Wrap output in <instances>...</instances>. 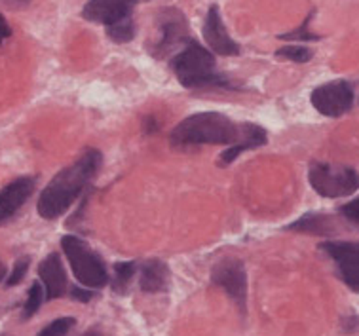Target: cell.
<instances>
[{
    "instance_id": "cell-1",
    "label": "cell",
    "mask_w": 359,
    "mask_h": 336,
    "mask_svg": "<svg viewBox=\"0 0 359 336\" xmlns=\"http://www.w3.org/2000/svg\"><path fill=\"white\" fill-rule=\"evenodd\" d=\"M171 145L196 147V145H226L221 163L234 162L243 150L266 145V131L255 123H236L221 112H198L184 118L171 131Z\"/></svg>"
},
{
    "instance_id": "cell-2",
    "label": "cell",
    "mask_w": 359,
    "mask_h": 336,
    "mask_svg": "<svg viewBox=\"0 0 359 336\" xmlns=\"http://www.w3.org/2000/svg\"><path fill=\"white\" fill-rule=\"evenodd\" d=\"M101 166V152L95 149L86 150L76 162L59 171L39 198V215L42 219L53 220L65 213L76 201L88 182L92 181Z\"/></svg>"
},
{
    "instance_id": "cell-3",
    "label": "cell",
    "mask_w": 359,
    "mask_h": 336,
    "mask_svg": "<svg viewBox=\"0 0 359 336\" xmlns=\"http://www.w3.org/2000/svg\"><path fill=\"white\" fill-rule=\"evenodd\" d=\"M171 69L184 88H205V86H224L230 80L215 72V58L194 40L187 42L181 52L171 59Z\"/></svg>"
},
{
    "instance_id": "cell-4",
    "label": "cell",
    "mask_w": 359,
    "mask_h": 336,
    "mask_svg": "<svg viewBox=\"0 0 359 336\" xmlns=\"http://www.w3.org/2000/svg\"><path fill=\"white\" fill-rule=\"evenodd\" d=\"M61 247H63V253L69 259V264H71L74 276L84 287L101 289L111 281L103 259L99 257L97 253L90 249V246L86 243L84 239L69 234V236H63V239H61Z\"/></svg>"
},
{
    "instance_id": "cell-5",
    "label": "cell",
    "mask_w": 359,
    "mask_h": 336,
    "mask_svg": "<svg viewBox=\"0 0 359 336\" xmlns=\"http://www.w3.org/2000/svg\"><path fill=\"white\" fill-rule=\"evenodd\" d=\"M308 179L313 190L323 198H344L359 188V173L355 169L333 163H312Z\"/></svg>"
},
{
    "instance_id": "cell-6",
    "label": "cell",
    "mask_w": 359,
    "mask_h": 336,
    "mask_svg": "<svg viewBox=\"0 0 359 336\" xmlns=\"http://www.w3.org/2000/svg\"><path fill=\"white\" fill-rule=\"evenodd\" d=\"M211 281L226 293L240 311L245 314L248 304V274L240 259H222L211 270Z\"/></svg>"
},
{
    "instance_id": "cell-7",
    "label": "cell",
    "mask_w": 359,
    "mask_h": 336,
    "mask_svg": "<svg viewBox=\"0 0 359 336\" xmlns=\"http://www.w3.org/2000/svg\"><path fill=\"white\" fill-rule=\"evenodd\" d=\"M313 109L323 116L339 118L346 114L353 105V88L346 80H333L312 91Z\"/></svg>"
},
{
    "instance_id": "cell-8",
    "label": "cell",
    "mask_w": 359,
    "mask_h": 336,
    "mask_svg": "<svg viewBox=\"0 0 359 336\" xmlns=\"http://www.w3.org/2000/svg\"><path fill=\"white\" fill-rule=\"evenodd\" d=\"M321 249L334 260L340 279L359 293V243L353 241H327Z\"/></svg>"
},
{
    "instance_id": "cell-9",
    "label": "cell",
    "mask_w": 359,
    "mask_h": 336,
    "mask_svg": "<svg viewBox=\"0 0 359 336\" xmlns=\"http://www.w3.org/2000/svg\"><path fill=\"white\" fill-rule=\"evenodd\" d=\"M137 0H90L82 10L84 20L103 25H114L118 21L128 20Z\"/></svg>"
},
{
    "instance_id": "cell-10",
    "label": "cell",
    "mask_w": 359,
    "mask_h": 336,
    "mask_svg": "<svg viewBox=\"0 0 359 336\" xmlns=\"http://www.w3.org/2000/svg\"><path fill=\"white\" fill-rule=\"evenodd\" d=\"M203 39L208 42L209 50H213L219 55H238L240 53V46L230 39L229 31L222 23L219 6L215 4L209 8L208 18L203 23Z\"/></svg>"
},
{
    "instance_id": "cell-11",
    "label": "cell",
    "mask_w": 359,
    "mask_h": 336,
    "mask_svg": "<svg viewBox=\"0 0 359 336\" xmlns=\"http://www.w3.org/2000/svg\"><path fill=\"white\" fill-rule=\"evenodd\" d=\"M189 42L187 39V23H184V15H181L175 10H168L165 18H160V39L151 52L158 58H162L165 53H170L173 48L181 44V42Z\"/></svg>"
},
{
    "instance_id": "cell-12",
    "label": "cell",
    "mask_w": 359,
    "mask_h": 336,
    "mask_svg": "<svg viewBox=\"0 0 359 336\" xmlns=\"http://www.w3.org/2000/svg\"><path fill=\"white\" fill-rule=\"evenodd\" d=\"M33 190V177H21L4 187V190L0 192V224L12 219L13 215L25 206V201L31 198Z\"/></svg>"
},
{
    "instance_id": "cell-13",
    "label": "cell",
    "mask_w": 359,
    "mask_h": 336,
    "mask_svg": "<svg viewBox=\"0 0 359 336\" xmlns=\"http://www.w3.org/2000/svg\"><path fill=\"white\" fill-rule=\"evenodd\" d=\"M39 276L46 287V300L63 297L67 291V276L57 253L48 255L39 266Z\"/></svg>"
},
{
    "instance_id": "cell-14",
    "label": "cell",
    "mask_w": 359,
    "mask_h": 336,
    "mask_svg": "<svg viewBox=\"0 0 359 336\" xmlns=\"http://www.w3.org/2000/svg\"><path fill=\"white\" fill-rule=\"evenodd\" d=\"M168 278H170V268L165 262L158 259L147 260L141 266V279L139 285L144 293H160L165 289L168 285Z\"/></svg>"
},
{
    "instance_id": "cell-15",
    "label": "cell",
    "mask_w": 359,
    "mask_h": 336,
    "mask_svg": "<svg viewBox=\"0 0 359 336\" xmlns=\"http://www.w3.org/2000/svg\"><path fill=\"white\" fill-rule=\"evenodd\" d=\"M287 230H297L302 234H320V236H331L334 234L333 220L327 215H304L301 219L289 224Z\"/></svg>"
},
{
    "instance_id": "cell-16",
    "label": "cell",
    "mask_w": 359,
    "mask_h": 336,
    "mask_svg": "<svg viewBox=\"0 0 359 336\" xmlns=\"http://www.w3.org/2000/svg\"><path fill=\"white\" fill-rule=\"evenodd\" d=\"M137 271V264L133 260H128V262H116L114 264V276L111 279L112 289L116 293H124L126 287L130 285L131 278L135 276Z\"/></svg>"
},
{
    "instance_id": "cell-17",
    "label": "cell",
    "mask_w": 359,
    "mask_h": 336,
    "mask_svg": "<svg viewBox=\"0 0 359 336\" xmlns=\"http://www.w3.org/2000/svg\"><path fill=\"white\" fill-rule=\"evenodd\" d=\"M107 34H109V39L118 42V44H124V42H130L133 39V34H135V25H133V21L131 18L128 20H122L114 23V25L107 27Z\"/></svg>"
},
{
    "instance_id": "cell-18",
    "label": "cell",
    "mask_w": 359,
    "mask_h": 336,
    "mask_svg": "<svg viewBox=\"0 0 359 336\" xmlns=\"http://www.w3.org/2000/svg\"><path fill=\"white\" fill-rule=\"evenodd\" d=\"M44 297H46V293L42 289V285H40L39 281H34V283L31 285V289H29V297H27L25 306H23V319H29V317H33L34 314L39 311L40 304H42Z\"/></svg>"
},
{
    "instance_id": "cell-19",
    "label": "cell",
    "mask_w": 359,
    "mask_h": 336,
    "mask_svg": "<svg viewBox=\"0 0 359 336\" xmlns=\"http://www.w3.org/2000/svg\"><path fill=\"white\" fill-rule=\"evenodd\" d=\"M276 55L294 61V63H306L312 59V50H308L304 46H283L276 52Z\"/></svg>"
},
{
    "instance_id": "cell-20",
    "label": "cell",
    "mask_w": 359,
    "mask_h": 336,
    "mask_svg": "<svg viewBox=\"0 0 359 336\" xmlns=\"http://www.w3.org/2000/svg\"><path fill=\"white\" fill-rule=\"evenodd\" d=\"M74 323L76 321L72 317H61V319H55V321H52L48 327L40 330L39 336H67L69 330L74 327Z\"/></svg>"
},
{
    "instance_id": "cell-21",
    "label": "cell",
    "mask_w": 359,
    "mask_h": 336,
    "mask_svg": "<svg viewBox=\"0 0 359 336\" xmlns=\"http://www.w3.org/2000/svg\"><path fill=\"white\" fill-rule=\"evenodd\" d=\"M29 264H31V259H29V257H21V259L15 260L12 274H10V278L6 279L8 287H13V285L21 283V279L25 278L27 270H29Z\"/></svg>"
},
{
    "instance_id": "cell-22",
    "label": "cell",
    "mask_w": 359,
    "mask_h": 336,
    "mask_svg": "<svg viewBox=\"0 0 359 336\" xmlns=\"http://www.w3.org/2000/svg\"><path fill=\"white\" fill-rule=\"evenodd\" d=\"M310 20H312V18H306V20H304V23H302V25L297 29V31L280 34V39L281 40H318L320 39V34L310 33V31H308V27H310Z\"/></svg>"
},
{
    "instance_id": "cell-23",
    "label": "cell",
    "mask_w": 359,
    "mask_h": 336,
    "mask_svg": "<svg viewBox=\"0 0 359 336\" xmlns=\"http://www.w3.org/2000/svg\"><path fill=\"white\" fill-rule=\"evenodd\" d=\"M340 213H342V217L346 220H350L352 224H358L359 227V198H355V200L348 201L346 206L340 207Z\"/></svg>"
},
{
    "instance_id": "cell-24",
    "label": "cell",
    "mask_w": 359,
    "mask_h": 336,
    "mask_svg": "<svg viewBox=\"0 0 359 336\" xmlns=\"http://www.w3.org/2000/svg\"><path fill=\"white\" fill-rule=\"evenodd\" d=\"M342 330L346 335H353L359 330V317L358 316H350L346 319H342Z\"/></svg>"
},
{
    "instance_id": "cell-25",
    "label": "cell",
    "mask_w": 359,
    "mask_h": 336,
    "mask_svg": "<svg viewBox=\"0 0 359 336\" xmlns=\"http://www.w3.org/2000/svg\"><path fill=\"white\" fill-rule=\"evenodd\" d=\"M10 36H12V29H10V25H8V21L4 20V15L0 13V44H2V42H6Z\"/></svg>"
},
{
    "instance_id": "cell-26",
    "label": "cell",
    "mask_w": 359,
    "mask_h": 336,
    "mask_svg": "<svg viewBox=\"0 0 359 336\" xmlns=\"http://www.w3.org/2000/svg\"><path fill=\"white\" fill-rule=\"evenodd\" d=\"M93 297L92 289L88 291V289H72V298L74 300H82V302H88L90 298Z\"/></svg>"
},
{
    "instance_id": "cell-27",
    "label": "cell",
    "mask_w": 359,
    "mask_h": 336,
    "mask_svg": "<svg viewBox=\"0 0 359 336\" xmlns=\"http://www.w3.org/2000/svg\"><path fill=\"white\" fill-rule=\"evenodd\" d=\"M4 278H6V266H4V262L0 260V281H2Z\"/></svg>"
},
{
    "instance_id": "cell-28",
    "label": "cell",
    "mask_w": 359,
    "mask_h": 336,
    "mask_svg": "<svg viewBox=\"0 0 359 336\" xmlns=\"http://www.w3.org/2000/svg\"><path fill=\"white\" fill-rule=\"evenodd\" d=\"M82 336H101V335H99L97 330H88V332H84Z\"/></svg>"
}]
</instances>
